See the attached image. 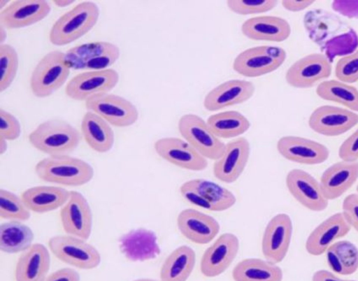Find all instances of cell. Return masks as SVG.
Listing matches in <instances>:
<instances>
[{
  "mask_svg": "<svg viewBox=\"0 0 358 281\" xmlns=\"http://www.w3.org/2000/svg\"><path fill=\"white\" fill-rule=\"evenodd\" d=\"M28 138L34 148L50 156L69 155L81 141V136L74 127L58 119L41 123Z\"/></svg>",
  "mask_w": 358,
  "mask_h": 281,
  "instance_id": "6da1fadb",
  "label": "cell"
},
{
  "mask_svg": "<svg viewBox=\"0 0 358 281\" xmlns=\"http://www.w3.org/2000/svg\"><path fill=\"white\" fill-rule=\"evenodd\" d=\"M35 173L42 180L65 186H81L94 175L93 168L84 160L69 155L50 156L39 161Z\"/></svg>",
  "mask_w": 358,
  "mask_h": 281,
  "instance_id": "7a4b0ae2",
  "label": "cell"
},
{
  "mask_svg": "<svg viewBox=\"0 0 358 281\" xmlns=\"http://www.w3.org/2000/svg\"><path fill=\"white\" fill-rule=\"evenodd\" d=\"M99 8L92 1H83L60 16L52 26L49 40L55 45L69 44L87 34L96 24Z\"/></svg>",
  "mask_w": 358,
  "mask_h": 281,
  "instance_id": "3957f363",
  "label": "cell"
},
{
  "mask_svg": "<svg viewBox=\"0 0 358 281\" xmlns=\"http://www.w3.org/2000/svg\"><path fill=\"white\" fill-rule=\"evenodd\" d=\"M70 68L65 61V53L53 50L38 62L30 78L32 93L38 98L48 97L60 88L67 80Z\"/></svg>",
  "mask_w": 358,
  "mask_h": 281,
  "instance_id": "277c9868",
  "label": "cell"
},
{
  "mask_svg": "<svg viewBox=\"0 0 358 281\" xmlns=\"http://www.w3.org/2000/svg\"><path fill=\"white\" fill-rule=\"evenodd\" d=\"M284 49L273 45H260L246 49L233 62L234 70L245 77H258L278 69L285 61Z\"/></svg>",
  "mask_w": 358,
  "mask_h": 281,
  "instance_id": "5b68a950",
  "label": "cell"
},
{
  "mask_svg": "<svg viewBox=\"0 0 358 281\" xmlns=\"http://www.w3.org/2000/svg\"><path fill=\"white\" fill-rule=\"evenodd\" d=\"M178 131L182 137L206 159H218L225 145L201 117L185 114L178 120Z\"/></svg>",
  "mask_w": 358,
  "mask_h": 281,
  "instance_id": "8992f818",
  "label": "cell"
},
{
  "mask_svg": "<svg viewBox=\"0 0 358 281\" xmlns=\"http://www.w3.org/2000/svg\"><path fill=\"white\" fill-rule=\"evenodd\" d=\"M120 57L119 48L110 42L96 41L70 48L65 61L74 70H103L113 64Z\"/></svg>",
  "mask_w": 358,
  "mask_h": 281,
  "instance_id": "52a82bcc",
  "label": "cell"
},
{
  "mask_svg": "<svg viewBox=\"0 0 358 281\" xmlns=\"http://www.w3.org/2000/svg\"><path fill=\"white\" fill-rule=\"evenodd\" d=\"M48 246L58 259L80 269H93L101 262V255L93 245L73 236H52Z\"/></svg>",
  "mask_w": 358,
  "mask_h": 281,
  "instance_id": "ba28073f",
  "label": "cell"
},
{
  "mask_svg": "<svg viewBox=\"0 0 358 281\" xmlns=\"http://www.w3.org/2000/svg\"><path fill=\"white\" fill-rule=\"evenodd\" d=\"M119 80L118 73L113 69L90 71L73 77L65 87L66 94L76 101H87L99 95L107 94Z\"/></svg>",
  "mask_w": 358,
  "mask_h": 281,
  "instance_id": "9c48e42d",
  "label": "cell"
},
{
  "mask_svg": "<svg viewBox=\"0 0 358 281\" xmlns=\"http://www.w3.org/2000/svg\"><path fill=\"white\" fill-rule=\"evenodd\" d=\"M85 108L117 127L131 126L138 118V111L131 101L113 94H99L85 101Z\"/></svg>",
  "mask_w": 358,
  "mask_h": 281,
  "instance_id": "30bf717a",
  "label": "cell"
},
{
  "mask_svg": "<svg viewBox=\"0 0 358 281\" xmlns=\"http://www.w3.org/2000/svg\"><path fill=\"white\" fill-rule=\"evenodd\" d=\"M292 222L285 213H279L268 222L262 237V251L266 260L277 264L285 257L291 242Z\"/></svg>",
  "mask_w": 358,
  "mask_h": 281,
  "instance_id": "8fae6325",
  "label": "cell"
},
{
  "mask_svg": "<svg viewBox=\"0 0 358 281\" xmlns=\"http://www.w3.org/2000/svg\"><path fill=\"white\" fill-rule=\"evenodd\" d=\"M358 124V114L345 108L325 105L310 115L308 125L315 132L326 136L343 134Z\"/></svg>",
  "mask_w": 358,
  "mask_h": 281,
  "instance_id": "7c38bea8",
  "label": "cell"
},
{
  "mask_svg": "<svg viewBox=\"0 0 358 281\" xmlns=\"http://www.w3.org/2000/svg\"><path fill=\"white\" fill-rule=\"evenodd\" d=\"M331 63L324 54L312 53L295 62L285 73L286 82L296 88H308L329 78Z\"/></svg>",
  "mask_w": 358,
  "mask_h": 281,
  "instance_id": "4fadbf2b",
  "label": "cell"
},
{
  "mask_svg": "<svg viewBox=\"0 0 358 281\" xmlns=\"http://www.w3.org/2000/svg\"><path fill=\"white\" fill-rule=\"evenodd\" d=\"M285 182L291 195L307 209L318 212L328 206L329 200L320 182L310 173L301 169H292L287 173Z\"/></svg>",
  "mask_w": 358,
  "mask_h": 281,
  "instance_id": "5bb4252c",
  "label": "cell"
},
{
  "mask_svg": "<svg viewBox=\"0 0 358 281\" xmlns=\"http://www.w3.org/2000/svg\"><path fill=\"white\" fill-rule=\"evenodd\" d=\"M154 149L163 159L184 169L199 171L208 166L207 159L186 140L178 138H159L155 141Z\"/></svg>",
  "mask_w": 358,
  "mask_h": 281,
  "instance_id": "9a60e30c",
  "label": "cell"
},
{
  "mask_svg": "<svg viewBox=\"0 0 358 281\" xmlns=\"http://www.w3.org/2000/svg\"><path fill=\"white\" fill-rule=\"evenodd\" d=\"M60 219L64 231L83 240L91 234L92 215L90 207L83 194L70 191V196L60 211Z\"/></svg>",
  "mask_w": 358,
  "mask_h": 281,
  "instance_id": "2e32d148",
  "label": "cell"
},
{
  "mask_svg": "<svg viewBox=\"0 0 358 281\" xmlns=\"http://www.w3.org/2000/svg\"><path fill=\"white\" fill-rule=\"evenodd\" d=\"M238 249L239 240L236 235L222 234L203 254L200 262L201 273L208 278L222 274L233 262Z\"/></svg>",
  "mask_w": 358,
  "mask_h": 281,
  "instance_id": "e0dca14e",
  "label": "cell"
},
{
  "mask_svg": "<svg viewBox=\"0 0 358 281\" xmlns=\"http://www.w3.org/2000/svg\"><path fill=\"white\" fill-rule=\"evenodd\" d=\"M277 150L285 159L306 165L320 164L329 156V150L325 145L295 136L280 138L277 142Z\"/></svg>",
  "mask_w": 358,
  "mask_h": 281,
  "instance_id": "ac0fdd59",
  "label": "cell"
},
{
  "mask_svg": "<svg viewBox=\"0 0 358 281\" xmlns=\"http://www.w3.org/2000/svg\"><path fill=\"white\" fill-rule=\"evenodd\" d=\"M250 156V143L244 137L228 142L213 168L214 176L225 183L235 182L243 172Z\"/></svg>",
  "mask_w": 358,
  "mask_h": 281,
  "instance_id": "d6986e66",
  "label": "cell"
},
{
  "mask_svg": "<svg viewBox=\"0 0 358 281\" xmlns=\"http://www.w3.org/2000/svg\"><path fill=\"white\" fill-rule=\"evenodd\" d=\"M176 221L181 234L196 244L210 243L220 229L215 218L192 208L182 210L178 214Z\"/></svg>",
  "mask_w": 358,
  "mask_h": 281,
  "instance_id": "ffe728a7",
  "label": "cell"
},
{
  "mask_svg": "<svg viewBox=\"0 0 358 281\" xmlns=\"http://www.w3.org/2000/svg\"><path fill=\"white\" fill-rule=\"evenodd\" d=\"M50 10L46 1H15L1 10L0 23L8 29L27 27L44 19Z\"/></svg>",
  "mask_w": 358,
  "mask_h": 281,
  "instance_id": "44dd1931",
  "label": "cell"
},
{
  "mask_svg": "<svg viewBox=\"0 0 358 281\" xmlns=\"http://www.w3.org/2000/svg\"><path fill=\"white\" fill-rule=\"evenodd\" d=\"M252 82L245 80H229L212 89L205 96L204 108L209 111L244 103L255 93Z\"/></svg>",
  "mask_w": 358,
  "mask_h": 281,
  "instance_id": "7402d4cb",
  "label": "cell"
},
{
  "mask_svg": "<svg viewBox=\"0 0 358 281\" xmlns=\"http://www.w3.org/2000/svg\"><path fill=\"white\" fill-rule=\"evenodd\" d=\"M351 229L342 212L335 213L321 222L310 233L306 242V250L311 255H321L336 240L348 234Z\"/></svg>",
  "mask_w": 358,
  "mask_h": 281,
  "instance_id": "603a6c76",
  "label": "cell"
},
{
  "mask_svg": "<svg viewBox=\"0 0 358 281\" xmlns=\"http://www.w3.org/2000/svg\"><path fill=\"white\" fill-rule=\"evenodd\" d=\"M358 179V161L342 160L328 167L322 173L320 184L328 200H334L347 192Z\"/></svg>",
  "mask_w": 358,
  "mask_h": 281,
  "instance_id": "cb8c5ba5",
  "label": "cell"
},
{
  "mask_svg": "<svg viewBox=\"0 0 358 281\" xmlns=\"http://www.w3.org/2000/svg\"><path fill=\"white\" fill-rule=\"evenodd\" d=\"M241 31L252 40L282 42L289 36L291 27L280 17L262 15L245 20L241 26Z\"/></svg>",
  "mask_w": 358,
  "mask_h": 281,
  "instance_id": "d4e9b609",
  "label": "cell"
},
{
  "mask_svg": "<svg viewBox=\"0 0 358 281\" xmlns=\"http://www.w3.org/2000/svg\"><path fill=\"white\" fill-rule=\"evenodd\" d=\"M50 266L49 251L43 244L34 243L20 256L15 269V281H44Z\"/></svg>",
  "mask_w": 358,
  "mask_h": 281,
  "instance_id": "484cf974",
  "label": "cell"
},
{
  "mask_svg": "<svg viewBox=\"0 0 358 281\" xmlns=\"http://www.w3.org/2000/svg\"><path fill=\"white\" fill-rule=\"evenodd\" d=\"M119 246L124 257L133 261L153 259L159 252L155 235L144 229L132 230L122 236Z\"/></svg>",
  "mask_w": 358,
  "mask_h": 281,
  "instance_id": "4316f807",
  "label": "cell"
},
{
  "mask_svg": "<svg viewBox=\"0 0 358 281\" xmlns=\"http://www.w3.org/2000/svg\"><path fill=\"white\" fill-rule=\"evenodd\" d=\"M303 22L309 38L320 46L337 35L343 27L338 15L320 8L306 12Z\"/></svg>",
  "mask_w": 358,
  "mask_h": 281,
  "instance_id": "83f0119b",
  "label": "cell"
},
{
  "mask_svg": "<svg viewBox=\"0 0 358 281\" xmlns=\"http://www.w3.org/2000/svg\"><path fill=\"white\" fill-rule=\"evenodd\" d=\"M69 196L70 192L60 187L36 186L24 190L21 198L29 210L43 213L64 206Z\"/></svg>",
  "mask_w": 358,
  "mask_h": 281,
  "instance_id": "f1b7e54d",
  "label": "cell"
},
{
  "mask_svg": "<svg viewBox=\"0 0 358 281\" xmlns=\"http://www.w3.org/2000/svg\"><path fill=\"white\" fill-rule=\"evenodd\" d=\"M81 132L87 145L97 152H106L113 145L114 133L109 123L93 112L84 115Z\"/></svg>",
  "mask_w": 358,
  "mask_h": 281,
  "instance_id": "f546056e",
  "label": "cell"
},
{
  "mask_svg": "<svg viewBox=\"0 0 358 281\" xmlns=\"http://www.w3.org/2000/svg\"><path fill=\"white\" fill-rule=\"evenodd\" d=\"M185 183L198 194L207 210L224 211L231 208L236 201L231 191L212 181L196 178Z\"/></svg>",
  "mask_w": 358,
  "mask_h": 281,
  "instance_id": "4dcf8cb0",
  "label": "cell"
},
{
  "mask_svg": "<svg viewBox=\"0 0 358 281\" xmlns=\"http://www.w3.org/2000/svg\"><path fill=\"white\" fill-rule=\"evenodd\" d=\"M195 263L196 254L190 247H177L164 260L160 270V281H186Z\"/></svg>",
  "mask_w": 358,
  "mask_h": 281,
  "instance_id": "1f68e13d",
  "label": "cell"
},
{
  "mask_svg": "<svg viewBox=\"0 0 358 281\" xmlns=\"http://www.w3.org/2000/svg\"><path fill=\"white\" fill-rule=\"evenodd\" d=\"M282 277L278 265L257 258L245 259L232 271L234 281H282Z\"/></svg>",
  "mask_w": 358,
  "mask_h": 281,
  "instance_id": "d6a6232c",
  "label": "cell"
},
{
  "mask_svg": "<svg viewBox=\"0 0 358 281\" xmlns=\"http://www.w3.org/2000/svg\"><path fill=\"white\" fill-rule=\"evenodd\" d=\"M34 233L26 224L11 220L0 226V250L8 254L27 250L33 244Z\"/></svg>",
  "mask_w": 358,
  "mask_h": 281,
  "instance_id": "836d02e7",
  "label": "cell"
},
{
  "mask_svg": "<svg viewBox=\"0 0 358 281\" xmlns=\"http://www.w3.org/2000/svg\"><path fill=\"white\" fill-rule=\"evenodd\" d=\"M326 252L329 266L336 273L348 275L357 271L358 248L351 242H335Z\"/></svg>",
  "mask_w": 358,
  "mask_h": 281,
  "instance_id": "e575fe53",
  "label": "cell"
},
{
  "mask_svg": "<svg viewBox=\"0 0 358 281\" xmlns=\"http://www.w3.org/2000/svg\"><path fill=\"white\" fill-rule=\"evenodd\" d=\"M206 122L219 138H229L242 135L250 127L247 117L236 110L213 114L208 117Z\"/></svg>",
  "mask_w": 358,
  "mask_h": 281,
  "instance_id": "d590c367",
  "label": "cell"
},
{
  "mask_svg": "<svg viewBox=\"0 0 358 281\" xmlns=\"http://www.w3.org/2000/svg\"><path fill=\"white\" fill-rule=\"evenodd\" d=\"M316 94L324 100L358 112V90L354 86L336 80H324L317 85Z\"/></svg>",
  "mask_w": 358,
  "mask_h": 281,
  "instance_id": "8d00e7d4",
  "label": "cell"
},
{
  "mask_svg": "<svg viewBox=\"0 0 358 281\" xmlns=\"http://www.w3.org/2000/svg\"><path fill=\"white\" fill-rule=\"evenodd\" d=\"M358 47V34L352 28L341 34H337L327 40L320 50L331 63L335 57L349 55Z\"/></svg>",
  "mask_w": 358,
  "mask_h": 281,
  "instance_id": "74e56055",
  "label": "cell"
},
{
  "mask_svg": "<svg viewBox=\"0 0 358 281\" xmlns=\"http://www.w3.org/2000/svg\"><path fill=\"white\" fill-rule=\"evenodd\" d=\"M0 217L10 221H25L30 217V210L21 197L8 190L1 189Z\"/></svg>",
  "mask_w": 358,
  "mask_h": 281,
  "instance_id": "f35d334b",
  "label": "cell"
},
{
  "mask_svg": "<svg viewBox=\"0 0 358 281\" xmlns=\"http://www.w3.org/2000/svg\"><path fill=\"white\" fill-rule=\"evenodd\" d=\"M18 68V56L9 44L0 45V92L6 90L13 82Z\"/></svg>",
  "mask_w": 358,
  "mask_h": 281,
  "instance_id": "ab89813d",
  "label": "cell"
},
{
  "mask_svg": "<svg viewBox=\"0 0 358 281\" xmlns=\"http://www.w3.org/2000/svg\"><path fill=\"white\" fill-rule=\"evenodd\" d=\"M274 0H236L227 1L229 9L238 15H251L265 13L278 5Z\"/></svg>",
  "mask_w": 358,
  "mask_h": 281,
  "instance_id": "60d3db41",
  "label": "cell"
},
{
  "mask_svg": "<svg viewBox=\"0 0 358 281\" xmlns=\"http://www.w3.org/2000/svg\"><path fill=\"white\" fill-rule=\"evenodd\" d=\"M335 76L345 83H353L358 80V50L337 61Z\"/></svg>",
  "mask_w": 358,
  "mask_h": 281,
  "instance_id": "b9f144b4",
  "label": "cell"
},
{
  "mask_svg": "<svg viewBox=\"0 0 358 281\" xmlns=\"http://www.w3.org/2000/svg\"><path fill=\"white\" fill-rule=\"evenodd\" d=\"M0 135L6 140L17 139L21 132V127L17 119L11 113L0 108Z\"/></svg>",
  "mask_w": 358,
  "mask_h": 281,
  "instance_id": "7bdbcfd3",
  "label": "cell"
},
{
  "mask_svg": "<svg viewBox=\"0 0 358 281\" xmlns=\"http://www.w3.org/2000/svg\"><path fill=\"white\" fill-rule=\"evenodd\" d=\"M343 215L350 225L358 232V194L347 196L342 205Z\"/></svg>",
  "mask_w": 358,
  "mask_h": 281,
  "instance_id": "ee69618b",
  "label": "cell"
},
{
  "mask_svg": "<svg viewBox=\"0 0 358 281\" xmlns=\"http://www.w3.org/2000/svg\"><path fill=\"white\" fill-rule=\"evenodd\" d=\"M338 156L343 161H358V129L341 145Z\"/></svg>",
  "mask_w": 358,
  "mask_h": 281,
  "instance_id": "f6af8a7d",
  "label": "cell"
},
{
  "mask_svg": "<svg viewBox=\"0 0 358 281\" xmlns=\"http://www.w3.org/2000/svg\"><path fill=\"white\" fill-rule=\"evenodd\" d=\"M331 6L343 16L358 19V1H334Z\"/></svg>",
  "mask_w": 358,
  "mask_h": 281,
  "instance_id": "bcb514c9",
  "label": "cell"
},
{
  "mask_svg": "<svg viewBox=\"0 0 358 281\" xmlns=\"http://www.w3.org/2000/svg\"><path fill=\"white\" fill-rule=\"evenodd\" d=\"M44 281H80V275L72 268H64L47 276Z\"/></svg>",
  "mask_w": 358,
  "mask_h": 281,
  "instance_id": "7dc6e473",
  "label": "cell"
},
{
  "mask_svg": "<svg viewBox=\"0 0 358 281\" xmlns=\"http://www.w3.org/2000/svg\"><path fill=\"white\" fill-rule=\"evenodd\" d=\"M315 1H282V6L291 12L303 10L313 4Z\"/></svg>",
  "mask_w": 358,
  "mask_h": 281,
  "instance_id": "c3c4849f",
  "label": "cell"
},
{
  "mask_svg": "<svg viewBox=\"0 0 358 281\" xmlns=\"http://www.w3.org/2000/svg\"><path fill=\"white\" fill-rule=\"evenodd\" d=\"M312 281H356L340 278L333 273L326 270H319L313 275Z\"/></svg>",
  "mask_w": 358,
  "mask_h": 281,
  "instance_id": "681fc988",
  "label": "cell"
},
{
  "mask_svg": "<svg viewBox=\"0 0 358 281\" xmlns=\"http://www.w3.org/2000/svg\"><path fill=\"white\" fill-rule=\"evenodd\" d=\"M74 1H53V3L58 7L64 8L70 6Z\"/></svg>",
  "mask_w": 358,
  "mask_h": 281,
  "instance_id": "f907efd6",
  "label": "cell"
},
{
  "mask_svg": "<svg viewBox=\"0 0 358 281\" xmlns=\"http://www.w3.org/2000/svg\"><path fill=\"white\" fill-rule=\"evenodd\" d=\"M0 153L1 154H3L7 150V143L6 140L1 137L0 139Z\"/></svg>",
  "mask_w": 358,
  "mask_h": 281,
  "instance_id": "816d5d0a",
  "label": "cell"
},
{
  "mask_svg": "<svg viewBox=\"0 0 358 281\" xmlns=\"http://www.w3.org/2000/svg\"><path fill=\"white\" fill-rule=\"evenodd\" d=\"M5 27L2 25H1V31H0V39H1V44H3V42L6 38V32L5 30Z\"/></svg>",
  "mask_w": 358,
  "mask_h": 281,
  "instance_id": "f5cc1de1",
  "label": "cell"
},
{
  "mask_svg": "<svg viewBox=\"0 0 358 281\" xmlns=\"http://www.w3.org/2000/svg\"><path fill=\"white\" fill-rule=\"evenodd\" d=\"M8 3V1H0V8L2 10L3 8H6V5Z\"/></svg>",
  "mask_w": 358,
  "mask_h": 281,
  "instance_id": "db71d44e",
  "label": "cell"
},
{
  "mask_svg": "<svg viewBox=\"0 0 358 281\" xmlns=\"http://www.w3.org/2000/svg\"><path fill=\"white\" fill-rule=\"evenodd\" d=\"M134 281H157V280H151V279H147V278H143V279H138V280H134Z\"/></svg>",
  "mask_w": 358,
  "mask_h": 281,
  "instance_id": "11a10c76",
  "label": "cell"
},
{
  "mask_svg": "<svg viewBox=\"0 0 358 281\" xmlns=\"http://www.w3.org/2000/svg\"><path fill=\"white\" fill-rule=\"evenodd\" d=\"M357 194H358V186L357 187Z\"/></svg>",
  "mask_w": 358,
  "mask_h": 281,
  "instance_id": "9f6ffc18",
  "label": "cell"
}]
</instances>
